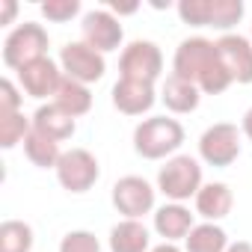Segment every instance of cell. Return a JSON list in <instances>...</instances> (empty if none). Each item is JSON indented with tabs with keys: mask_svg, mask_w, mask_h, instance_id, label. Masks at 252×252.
Wrapping results in <instances>:
<instances>
[{
	"mask_svg": "<svg viewBox=\"0 0 252 252\" xmlns=\"http://www.w3.org/2000/svg\"><path fill=\"white\" fill-rule=\"evenodd\" d=\"M181 143H184V128L175 119H166V116H155L134 131V149L149 160L166 158Z\"/></svg>",
	"mask_w": 252,
	"mask_h": 252,
	"instance_id": "6da1fadb",
	"label": "cell"
},
{
	"mask_svg": "<svg viewBox=\"0 0 252 252\" xmlns=\"http://www.w3.org/2000/svg\"><path fill=\"white\" fill-rule=\"evenodd\" d=\"M45 51H48V33L39 24H24V27H18L6 39V45H3V63L9 68L21 71L30 63L45 60Z\"/></svg>",
	"mask_w": 252,
	"mask_h": 252,
	"instance_id": "7a4b0ae2",
	"label": "cell"
},
{
	"mask_svg": "<svg viewBox=\"0 0 252 252\" xmlns=\"http://www.w3.org/2000/svg\"><path fill=\"white\" fill-rule=\"evenodd\" d=\"M60 184L71 193H86L95 181H98V160L86 152V149H71L60 158L57 166Z\"/></svg>",
	"mask_w": 252,
	"mask_h": 252,
	"instance_id": "3957f363",
	"label": "cell"
},
{
	"mask_svg": "<svg viewBox=\"0 0 252 252\" xmlns=\"http://www.w3.org/2000/svg\"><path fill=\"white\" fill-rule=\"evenodd\" d=\"M119 68H122V77H128V80L155 83V77L163 68V57H160L158 45H152V42H134V45L125 48Z\"/></svg>",
	"mask_w": 252,
	"mask_h": 252,
	"instance_id": "277c9868",
	"label": "cell"
},
{
	"mask_svg": "<svg viewBox=\"0 0 252 252\" xmlns=\"http://www.w3.org/2000/svg\"><path fill=\"white\" fill-rule=\"evenodd\" d=\"M160 190L169 199H190L199 190L202 181V169L193 158H172L163 169H160Z\"/></svg>",
	"mask_w": 252,
	"mask_h": 252,
	"instance_id": "5b68a950",
	"label": "cell"
},
{
	"mask_svg": "<svg viewBox=\"0 0 252 252\" xmlns=\"http://www.w3.org/2000/svg\"><path fill=\"white\" fill-rule=\"evenodd\" d=\"M199 149H202V158H205L211 166H228V163H234L237 155H240L237 128H234V125H228V122L214 125V128L205 131Z\"/></svg>",
	"mask_w": 252,
	"mask_h": 252,
	"instance_id": "8992f818",
	"label": "cell"
},
{
	"mask_svg": "<svg viewBox=\"0 0 252 252\" xmlns=\"http://www.w3.org/2000/svg\"><path fill=\"white\" fill-rule=\"evenodd\" d=\"M63 68L77 83H95L104 77V57L92 51L86 42H74L63 48Z\"/></svg>",
	"mask_w": 252,
	"mask_h": 252,
	"instance_id": "52a82bcc",
	"label": "cell"
},
{
	"mask_svg": "<svg viewBox=\"0 0 252 252\" xmlns=\"http://www.w3.org/2000/svg\"><path fill=\"white\" fill-rule=\"evenodd\" d=\"M214 57H217V45L214 42H208V39H187L178 48V54H175V74L199 86V77L205 74V68L211 65Z\"/></svg>",
	"mask_w": 252,
	"mask_h": 252,
	"instance_id": "ba28073f",
	"label": "cell"
},
{
	"mask_svg": "<svg viewBox=\"0 0 252 252\" xmlns=\"http://www.w3.org/2000/svg\"><path fill=\"white\" fill-rule=\"evenodd\" d=\"M113 205H116L125 217L137 220V217H143V214L155 205V190H152L143 178L128 175V178L116 181V187H113Z\"/></svg>",
	"mask_w": 252,
	"mask_h": 252,
	"instance_id": "9c48e42d",
	"label": "cell"
},
{
	"mask_svg": "<svg viewBox=\"0 0 252 252\" xmlns=\"http://www.w3.org/2000/svg\"><path fill=\"white\" fill-rule=\"evenodd\" d=\"M217 54L222 65L228 68L231 80L237 83H252V45L240 36H222L217 42Z\"/></svg>",
	"mask_w": 252,
	"mask_h": 252,
	"instance_id": "30bf717a",
	"label": "cell"
},
{
	"mask_svg": "<svg viewBox=\"0 0 252 252\" xmlns=\"http://www.w3.org/2000/svg\"><path fill=\"white\" fill-rule=\"evenodd\" d=\"M83 39L92 51H116L122 42V24L110 12H89L83 18Z\"/></svg>",
	"mask_w": 252,
	"mask_h": 252,
	"instance_id": "8fae6325",
	"label": "cell"
},
{
	"mask_svg": "<svg viewBox=\"0 0 252 252\" xmlns=\"http://www.w3.org/2000/svg\"><path fill=\"white\" fill-rule=\"evenodd\" d=\"M113 104L122 113H128V116H140V113H146L155 104V89H152V83L122 77L113 86Z\"/></svg>",
	"mask_w": 252,
	"mask_h": 252,
	"instance_id": "7c38bea8",
	"label": "cell"
},
{
	"mask_svg": "<svg viewBox=\"0 0 252 252\" xmlns=\"http://www.w3.org/2000/svg\"><path fill=\"white\" fill-rule=\"evenodd\" d=\"M21 74V83H24V89L33 95V98H45V95H57V89H60V83L65 80L63 74H60V68L45 57V60H36V63H30L27 68H21L18 71Z\"/></svg>",
	"mask_w": 252,
	"mask_h": 252,
	"instance_id": "4fadbf2b",
	"label": "cell"
},
{
	"mask_svg": "<svg viewBox=\"0 0 252 252\" xmlns=\"http://www.w3.org/2000/svg\"><path fill=\"white\" fill-rule=\"evenodd\" d=\"M33 131L51 137L54 143H63L74 134V119L68 113H63L57 104H48V107H39L36 116H33Z\"/></svg>",
	"mask_w": 252,
	"mask_h": 252,
	"instance_id": "5bb4252c",
	"label": "cell"
},
{
	"mask_svg": "<svg viewBox=\"0 0 252 252\" xmlns=\"http://www.w3.org/2000/svg\"><path fill=\"white\" fill-rule=\"evenodd\" d=\"M163 101L172 113H190L199 107V86L172 74L166 83H163Z\"/></svg>",
	"mask_w": 252,
	"mask_h": 252,
	"instance_id": "9a60e30c",
	"label": "cell"
},
{
	"mask_svg": "<svg viewBox=\"0 0 252 252\" xmlns=\"http://www.w3.org/2000/svg\"><path fill=\"white\" fill-rule=\"evenodd\" d=\"M110 249L113 252H146L149 249V231L137 220H125L113 228L110 234Z\"/></svg>",
	"mask_w": 252,
	"mask_h": 252,
	"instance_id": "2e32d148",
	"label": "cell"
},
{
	"mask_svg": "<svg viewBox=\"0 0 252 252\" xmlns=\"http://www.w3.org/2000/svg\"><path fill=\"white\" fill-rule=\"evenodd\" d=\"M54 104H57L63 113H68V116L74 119V116L89 113V107H92V95H89V89H86L83 83H77V80L65 77V80L60 83L57 95H54Z\"/></svg>",
	"mask_w": 252,
	"mask_h": 252,
	"instance_id": "e0dca14e",
	"label": "cell"
},
{
	"mask_svg": "<svg viewBox=\"0 0 252 252\" xmlns=\"http://www.w3.org/2000/svg\"><path fill=\"white\" fill-rule=\"evenodd\" d=\"M231 190L225 184H208L196 193V208L202 217L208 220H222L228 211H231Z\"/></svg>",
	"mask_w": 252,
	"mask_h": 252,
	"instance_id": "ac0fdd59",
	"label": "cell"
},
{
	"mask_svg": "<svg viewBox=\"0 0 252 252\" xmlns=\"http://www.w3.org/2000/svg\"><path fill=\"white\" fill-rule=\"evenodd\" d=\"M155 225L163 237L175 240V237H184V234L193 231V214L184 211L181 205H166L155 214Z\"/></svg>",
	"mask_w": 252,
	"mask_h": 252,
	"instance_id": "d6986e66",
	"label": "cell"
},
{
	"mask_svg": "<svg viewBox=\"0 0 252 252\" xmlns=\"http://www.w3.org/2000/svg\"><path fill=\"white\" fill-rule=\"evenodd\" d=\"M24 152H27V158H30L39 169L60 166V158H63L60 143H54L51 137H45V134H39V131H30V137L24 140Z\"/></svg>",
	"mask_w": 252,
	"mask_h": 252,
	"instance_id": "ffe728a7",
	"label": "cell"
},
{
	"mask_svg": "<svg viewBox=\"0 0 252 252\" xmlns=\"http://www.w3.org/2000/svg\"><path fill=\"white\" fill-rule=\"evenodd\" d=\"M33 228L21 220H6L0 225V252H30Z\"/></svg>",
	"mask_w": 252,
	"mask_h": 252,
	"instance_id": "44dd1931",
	"label": "cell"
},
{
	"mask_svg": "<svg viewBox=\"0 0 252 252\" xmlns=\"http://www.w3.org/2000/svg\"><path fill=\"white\" fill-rule=\"evenodd\" d=\"M187 252H225V231L217 225H196L187 237Z\"/></svg>",
	"mask_w": 252,
	"mask_h": 252,
	"instance_id": "7402d4cb",
	"label": "cell"
},
{
	"mask_svg": "<svg viewBox=\"0 0 252 252\" xmlns=\"http://www.w3.org/2000/svg\"><path fill=\"white\" fill-rule=\"evenodd\" d=\"M30 122L21 116V113H9V116H0V146L3 149H12L15 143L27 140L30 137Z\"/></svg>",
	"mask_w": 252,
	"mask_h": 252,
	"instance_id": "603a6c76",
	"label": "cell"
},
{
	"mask_svg": "<svg viewBox=\"0 0 252 252\" xmlns=\"http://www.w3.org/2000/svg\"><path fill=\"white\" fill-rule=\"evenodd\" d=\"M243 18V3L240 0H211V27H234Z\"/></svg>",
	"mask_w": 252,
	"mask_h": 252,
	"instance_id": "cb8c5ba5",
	"label": "cell"
},
{
	"mask_svg": "<svg viewBox=\"0 0 252 252\" xmlns=\"http://www.w3.org/2000/svg\"><path fill=\"white\" fill-rule=\"evenodd\" d=\"M228 83H231V74H228V68L222 65V60H220V54H217V57L211 60V65L205 68V74L199 77V89L217 95V92L228 89Z\"/></svg>",
	"mask_w": 252,
	"mask_h": 252,
	"instance_id": "d4e9b609",
	"label": "cell"
},
{
	"mask_svg": "<svg viewBox=\"0 0 252 252\" xmlns=\"http://www.w3.org/2000/svg\"><path fill=\"white\" fill-rule=\"evenodd\" d=\"M178 12L187 24L205 27V24H211V0H184L178 6Z\"/></svg>",
	"mask_w": 252,
	"mask_h": 252,
	"instance_id": "484cf974",
	"label": "cell"
},
{
	"mask_svg": "<svg viewBox=\"0 0 252 252\" xmlns=\"http://www.w3.org/2000/svg\"><path fill=\"white\" fill-rule=\"evenodd\" d=\"M60 252H101V246H98L95 234H89V231H71V234L63 237Z\"/></svg>",
	"mask_w": 252,
	"mask_h": 252,
	"instance_id": "4316f807",
	"label": "cell"
},
{
	"mask_svg": "<svg viewBox=\"0 0 252 252\" xmlns=\"http://www.w3.org/2000/svg\"><path fill=\"white\" fill-rule=\"evenodd\" d=\"M77 9H80L77 0H48V3L42 6L48 21H68V18L77 15Z\"/></svg>",
	"mask_w": 252,
	"mask_h": 252,
	"instance_id": "83f0119b",
	"label": "cell"
},
{
	"mask_svg": "<svg viewBox=\"0 0 252 252\" xmlns=\"http://www.w3.org/2000/svg\"><path fill=\"white\" fill-rule=\"evenodd\" d=\"M18 104H21V95L15 92V86L9 80H0V116L18 113Z\"/></svg>",
	"mask_w": 252,
	"mask_h": 252,
	"instance_id": "f1b7e54d",
	"label": "cell"
},
{
	"mask_svg": "<svg viewBox=\"0 0 252 252\" xmlns=\"http://www.w3.org/2000/svg\"><path fill=\"white\" fill-rule=\"evenodd\" d=\"M110 9L119 15H134L140 9V3H134V0H110Z\"/></svg>",
	"mask_w": 252,
	"mask_h": 252,
	"instance_id": "f546056e",
	"label": "cell"
},
{
	"mask_svg": "<svg viewBox=\"0 0 252 252\" xmlns=\"http://www.w3.org/2000/svg\"><path fill=\"white\" fill-rule=\"evenodd\" d=\"M15 0H0V24H9L15 18Z\"/></svg>",
	"mask_w": 252,
	"mask_h": 252,
	"instance_id": "4dcf8cb0",
	"label": "cell"
},
{
	"mask_svg": "<svg viewBox=\"0 0 252 252\" xmlns=\"http://www.w3.org/2000/svg\"><path fill=\"white\" fill-rule=\"evenodd\" d=\"M243 131H246V137L252 140V110H249V113L243 116Z\"/></svg>",
	"mask_w": 252,
	"mask_h": 252,
	"instance_id": "1f68e13d",
	"label": "cell"
},
{
	"mask_svg": "<svg viewBox=\"0 0 252 252\" xmlns=\"http://www.w3.org/2000/svg\"><path fill=\"white\" fill-rule=\"evenodd\" d=\"M225 252H252V243H234V246L225 249Z\"/></svg>",
	"mask_w": 252,
	"mask_h": 252,
	"instance_id": "d6a6232c",
	"label": "cell"
},
{
	"mask_svg": "<svg viewBox=\"0 0 252 252\" xmlns=\"http://www.w3.org/2000/svg\"><path fill=\"white\" fill-rule=\"evenodd\" d=\"M155 252H181V249H175V246H172V243H163V246H158V249H155Z\"/></svg>",
	"mask_w": 252,
	"mask_h": 252,
	"instance_id": "836d02e7",
	"label": "cell"
}]
</instances>
